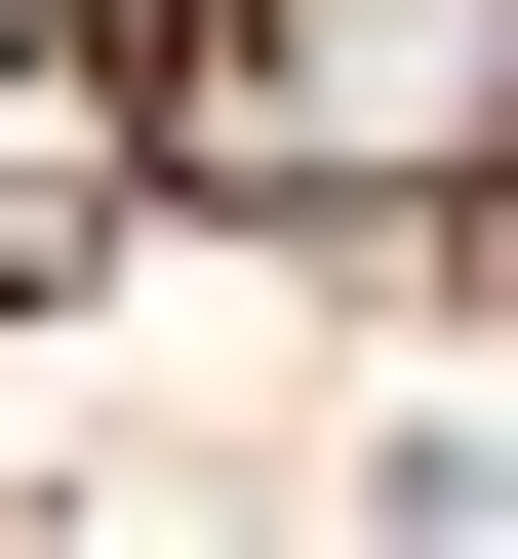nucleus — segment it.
Wrapping results in <instances>:
<instances>
[{
  "label": "nucleus",
  "instance_id": "1",
  "mask_svg": "<svg viewBox=\"0 0 518 559\" xmlns=\"http://www.w3.org/2000/svg\"><path fill=\"white\" fill-rule=\"evenodd\" d=\"M479 280H518V120H479Z\"/></svg>",
  "mask_w": 518,
  "mask_h": 559
}]
</instances>
